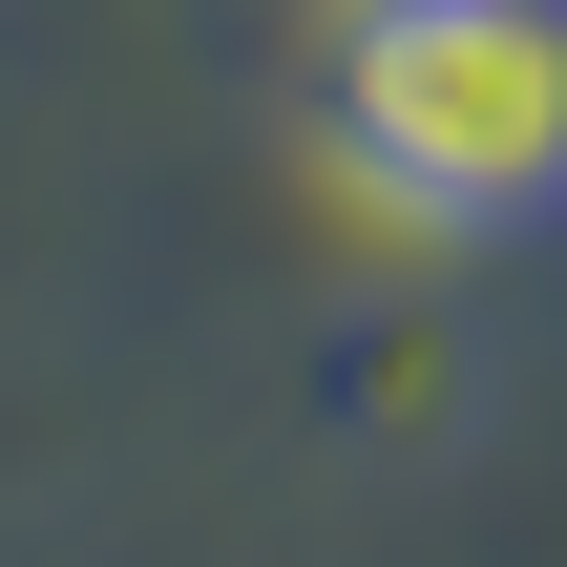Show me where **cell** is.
<instances>
[{
  "instance_id": "obj_1",
  "label": "cell",
  "mask_w": 567,
  "mask_h": 567,
  "mask_svg": "<svg viewBox=\"0 0 567 567\" xmlns=\"http://www.w3.org/2000/svg\"><path fill=\"white\" fill-rule=\"evenodd\" d=\"M316 126L400 231H526L567 210V0H337Z\"/></svg>"
}]
</instances>
